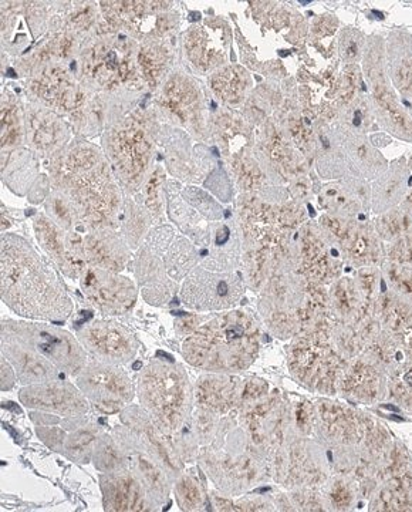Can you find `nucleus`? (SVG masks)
Here are the masks:
<instances>
[{
    "mask_svg": "<svg viewBox=\"0 0 412 512\" xmlns=\"http://www.w3.org/2000/svg\"><path fill=\"white\" fill-rule=\"evenodd\" d=\"M2 299L30 319L63 320L73 312L59 275L16 235L2 238Z\"/></svg>",
    "mask_w": 412,
    "mask_h": 512,
    "instance_id": "nucleus-1",
    "label": "nucleus"
},
{
    "mask_svg": "<svg viewBox=\"0 0 412 512\" xmlns=\"http://www.w3.org/2000/svg\"><path fill=\"white\" fill-rule=\"evenodd\" d=\"M258 329L249 316L233 312L195 330L184 342L185 359L192 366L219 373L241 372L258 353Z\"/></svg>",
    "mask_w": 412,
    "mask_h": 512,
    "instance_id": "nucleus-2",
    "label": "nucleus"
},
{
    "mask_svg": "<svg viewBox=\"0 0 412 512\" xmlns=\"http://www.w3.org/2000/svg\"><path fill=\"white\" fill-rule=\"evenodd\" d=\"M138 396L161 429L178 430L189 410L188 377L181 367L154 362L140 377Z\"/></svg>",
    "mask_w": 412,
    "mask_h": 512,
    "instance_id": "nucleus-3",
    "label": "nucleus"
},
{
    "mask_svg": "<svg viewBox=\"0 0 412 512\" xmlns=\"http://www.w3.org/2000/svg\"><path fill=\"white\" fill-rule=\"evenodd\" d=\"M364 72L371 93V109L381 127L404 141H412V117L398 100V94L388 82L387 50L380 36L367 40L364 52Z\"/></svg>",
    "mask_w": 412,
    "mask_h": 512,
    "instance_id": "nucleus-4",
    "label": "nucleus"
},
{
    "mask_svg": "<svg viewBox=\"0 0 412 512\" xmlns=\"http://www.w3.org/2000/svg\"><path fill=\"white\" fill-rule=\"evenodd\" d=\"M2 335L22 343L26 348L46 357L62 372L77 375L86 365V353L67 333L35 323H15L5 326Z\"/></svg>",
    "mask_w": 412,
    "mask_h": 512,
    "instance_id": "nucleus-5",
    "label": "nucleus"
},
{
    "mask_svg": "<svg viewBox=\"0 0 412 512\" xmlns=\"http://www.w3.org/2000/svg\"><path fill=\"white\" fill-rule=\"evenodd\" d=\"M242 279L232 274H214L199 268L192 272L182 288V301L197 311H221L239 301Z\"/></svg>",
    "mask_w": 412,
    "mask_h": 512,
    "instance_id": "nucleus-6",
    "label": "nucleus"
},
{
    "mask_svg": "<svg viewBox=\"0 0 412 512\" xmlns=\"http://www.w3.org/2000/svg\"><path fill=\"white\" fill-rule=\"evenodd\" d=\"M334 167L340 174L351 177L373 178L386 168V161L380 153L368 143L366 136L344 124L334 133Z\"/></svg>",
    "mask_w": 412,
    "mask_h": 512,
    "instance_id": "nucleus-7",
    "label": "nucleus"
},
{
    "mask_svg": "<svg viewBox=\"0 0 412 512\" xmlns=\"http://www.w3.org/2000/svg\"><path fill=\"white\" fill-rule=\"evenodd\" d=\"M79 383L81 392L86 393L104 412H117L133 399L130 379L110 363L89 367L81 375Z\"/></svg>",
    "mask_w": 412,
    "mask_h": 512,
    "instance_id": "nucleus-8",
    "label": "nucleus"
},
{
    "mask_svg": "<svg viewBox=\"0 0 412 512\" xmlns=\"http://www.w3.org/2000/svg\"><path fill=\"white\" fill-rule=\"evenodd\" d=\"M81 339L87 350L110 365L128 362L137 352L133 336L118 323L101 322L90 326Z\"/></svg>",
    "mask_w": 412,
    "mask_h": 512,
    "instance_id": "nucleus-9",
    "label": "nucleus"
},
{
    "mask_svg": "<svg viewBox=\"0 0 412 512\" xmlns=\"http://www.w3.org/2000/svg\"><path fill=\"white\" fill-rule=\"evenodd\" d=\"M20 400L27 407L77 416L87 412V403L83 394L73 386L63 383H40L20 393Z\"/></svg>",
    "mask_w": 412,
    "mask_h": 512,
    "instance_id": "nucleus-10",
    "label": "nucleus"
},
{
    "mask_svg": "<svg viewBox=\"0 0 412 512\" xmlns=\"http://www.w3.org/2000/svg\"><path fill=\"white\" fill-rule=\"evenodd\" d=\"M84 288L91 301L110 315L123 313L133 305L135 293L131 282L104 271H90L84 279Z\"/></svg>",
    "mask_w": 412,
    "mask_h": 512,
    "instance_id": "nucleus-11",
    "label": "nucleus"
},
{
    "mask_svg": "<svg viewBox=\"0 0 412 512\" xmlns=\"http://www.w3.org/2000/svg\"><path fill=\"white\" fill-rule=\"evenodd\" d=\"M386 50L388 76L412 116V36L405 30H395L388 36Z\"/></svg>",
    "mask_w": 412,
    "mask_h": 512,
    "instance_id": "nucleus-12",
    "label": "nucleus"
},
{
    "mask_svg": "<svg viewBox=\"0 0 412 512\" xmlns=\"http://www.w3.org/2000/svg\"><path fill=\"white\" fill-rule=\"evenodd\" d=\"M292 372L310 386L324 389L333 377L334 360L327 355L326 349L300 340L292 350Z\"/></svg>",
    "mask_w": 412,
    "mask_h": 512,
    "instance_id": "nucleus-13",
    "label": "nucleus"
},
{
    "mask_svg": "<svg viewBox=\"0 0 412 512\" xmlns=\"http://www.w3.org/2000/svg\"><path fill=\"white\" fill-rule=\"evenodd\" d=\"M3 353L15 366L19 379L27 384H40L53 382L57 376L56 366L52 362L36 353L35 350L26 348L22 343L3 336Z\"/></svg>",
    "mask_w": 412,
    "mask_h": 512,
    "instance_id": "nucleus-14",
    "label": "nucleus"
},
{
    "mask_svg": "<svg viewBox=\"0 0 412 512\" xmlns=\"http://www.w3.org/2000/svg\"><path fill=\"white\" fill-rule=\"evenodd\" d=\"M143 487L126 474L108 477L104 483V505L111 511L144 510Z\"/></svg>",
    "mask_w": 412,
    "mask_h": 512,
    "instance_id": "nucleus-15",
    "label": "nucleus"
},
{
    "mask_svg": "<svg viewBox=\"0 0 412 512\" xmlns=\"http://www.w3.org/2000/svg\"><path fill=\"white\" fill-rule=\"evenodd\" d=\"M408 168L404 161L391 165L390 170L381 175L374 187V208L378 211L393 207L407 190Z\"/></svg>",
    "mask_w": 412,
    "mask_h": 512,
    "instance_id": "nucleus-16",
    "label": "nucleus"
},
{
    "mask_svg": "<svg viewBox=\"0 0 412 512\" xmlns=\"http://www.w3.org/2000/svg\"><path fill=\"white\" fill-rule=\"evenodd\" d=\"M36 231H39L40 241L43 242V247L47 249V252L52 254L54 259L59 261V264L63 266L64 271L70 269V274L80 271L83 266V261L76 255L74 249L67 248L64 245L63 238L60 237L59 231L53 227L50 222L40 220L39 224H36Z\"/></svg>",
    "mask_w": 412,
    "mask_h": 512,
    "instance_id": "nucleus-17",
    "label": "nucleus"
},
{
    "mask_svg": "<svg viewBox=\"0 0 412 512\" xmlns=\"http://www.w3.org/2000/svg\"><path fill=\"white\" fill-rule=\"evenodd\" d=\"M199 387L198 400L202 406L211 407V409L221 410L224 406H229L233 396V387L224 380L209 379L204 380Z\"/></svg>",
    "mask_w": 412,
    "mask_h": 512,
    "instance_id": "nucleus-18",
    "label": "nucleus"
},
{
    "mask_svg": "<svg viewBox=\"0 0 412 512\" xmlns=\"http://www.w3.org/2000/svg\"><path fill=\"white\" fill-rule=\"evenodd\" d=\"M127 60H121L118 56L117 50L108 49L104 47L103 52L93 53V57L89 64L93 66V73L96 77H117L124 76L127 74L128 69Z\"/></svg>",
    "mask_w": 412,
    "mask_h": 512,
    "instance_id": "nucleus-19",
    "label": "nucleus"
},
{
    "mask_svg": "<svg viewBox=\"0 0 412 512\" xmlns=\"http://www.w3.org/2000/svg\"><path fill=\"white\" fill-rule=\"evenodd\" d=\"M367 40L363 33L356 29H344L340 37V52L347 63H357L363 59Z\"/></svg>",
    "mask_w": 412,
    "mask_h": 512,
    "instance_id": "nucleus-20",
    "label": "nucleus"
},
{
    "mask_svg": "<svg viewBox=\"0 0 412 512\" xmlns=\"http://www.w3.org/2000/svg\"><path fill=\"white\" fill-rule=\"evenodd\" d=\"M177 498L182 510L194 511L204 503L201 487L192 477H184L177 485Z\"/></svg>",
    "mask_w": 412,
    "mask_h": 512,
    "instance_id": "nucleus-21",
    "label": "nucleus"
},
{
    "mask_svg": "<svg viewBox=\"0 0 412 512\" xmlns=\"http://www.w3.org/2000/svg\"><path fill=\"white\" fill-rule=\"evenodd\" d=\"M398 245H404L403 248H407L408 256H405L404 259H407V261L412 262V232L411 234L407 235V238H405L404 242H400Z\"/></svg>",
    "mask_w": 412,
    "mask_h": 512,
    "instance_id": "nucleus-22",
    "label": "nucleus"
},
{
    "mask_svg": "<svg viewBox=\"0 0 412 512\" xmlns=\"http://www.w3.org/2000/svg\"><path fill=\"white\" fill-rule=\"evenodd\" d=\"M411 164H412V161H411Z\"/></svg>",
    "mask_w": 412,
    "mask_h": 512,
    "instance_id": "nucleus-23",
    "label": "nucleus"
}]
</instances>
